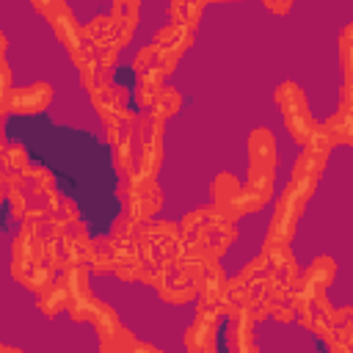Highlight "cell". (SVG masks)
Instances as JSON below:
<instances>
[{"instance_id": "cell-10", "label": "cell", "mask_w": 353, "mask_h": 353, "mask_svg": "<svg viewBox=\"0 0 353 353\" xmlns=\"http://www.w3.org/2000/svg\"><path fill=\"white\" fill-rule=\"evenodd\" d=\"M69 58H72V63L77 66V74H80L83 88L91 94V91L97 88L99 74H102V66H99V50H97V44L83 33L80 47H77L74 52H69Z\"/></svg>"}, {"instance_id": "cell-19", "label": "cell", "mask_w": 353, "mask_h": 353, "mask_svg": "<svg viewBox=\"0 0 353 353\" xmlns=\"http://www.w3.org/2000/svg\"><path fill=\"white\" fill-rule=\"evenodd\" d=\"M0 163H3V171H25L28 168V152H25V146L3 141Z\"/></svg>"}, {"instance_id": "cell-11", "label": "cell", "mask_w": 353, "mask_h": 353, "mask_svg": "<svg viewBox=\"0 0 353 353\" xmlns=\"http://www.w3.org/2000/svg\"><path fill=\"white\" fill-rule=\"evenodd\" d=\"M339 66H342V88H339V105L353 108V22L339 30Z\"/></svg>"}, {"instance_id": "cell-2", "label": "cell", "mask_w": 353, "mask_h": 353, "mask_svg": "<svg viewBox=\"0 0 353 353\" xmlns=\"http://www.w3.org/2000/svg\"><path fill=\"white\" fill-rule=\"evenodd\" d=\"M273 99H276V105H279V110H281V116H284V127H287V132L292 135V141L301 143V146L309 143L320 124L312 119L303 91H301L292 80H284V83L276 85Z\"/></svg>"}, {"instance_id": "cell-5", "label": "cell", "mask_w": 353, "mask_h": 353, "mask_svg": "<svg viewBox=\"0 0 353 353\" xmlns=\"http://www.w3.org/2000/svg\"><path fill=\"white\" fill-rule=\"evenodd\" d=\"M152 47H154V52H157L160 69H163L165 74H171L174 66L179 63V58L193 47V30L185 28V25H179V22H171V25H165L163 30L154 33Z\"/></svg>"}, {"instance_id": "cell-13", "label": "cell", "mask_w": 353, "mask_h": 353, "mask_svg": "<svg viewBox=\"0 0 353 353\" xmlns=\"http://www.w3.org/2000/svg\"><path fill=\"white\" fill-rule=\"evenodd\" d=\"M66 301H69V284H66V270H61L58 279L44 292H39V309L44 317H55L66 312Z\"/></svg>"}, {"instance_id": "cell-9", "label": "cell", "mask_w": 353, "mask_h": 353, "mask_svg": "<svg viewBox=\"0 0 353 353\" xmlns=\"http://www.w3.org/2000/svg\"><path fill=\"white\" fill-rule=\"evenodd\" d=\"M52 97L55 94H52V85L50 83H30V85L14 88L6 113H25V116L41 113V110H47L52 105Z\"/></svg>"}, {"instance_id": "cell-18", "label": "cell", "mask_w": 353, "mask_h": 353, "mask_svg": "<svg viewBox=\"0 0 353 353\" xmlns=\"http://www.w3.org/2000/svg\"><path fill=\"white\" fill-rule=\"evenodd\" d=\"M99 350H102V353H119V350H152V345L138 342V339H135V336L121 325L110 339L99 342Z\"/></svg>"}, {"instance_id": "cell-17", "label": "cell", "mask_w": 353, "mask_h": 353, "mask_svg": "<svg viewBox=\"0 0 353 353\" xmlns=\"http://www.w3.org/2000/svg\"><path fill=\"white\" fill-rule=\"evenodd\" d=\"M179 108H182V94H179L176 88H171V85H163V88L157 91V97H154L149 113H152L154 119L165 121V119H171Z\"/></svg>"}, {"instance_id": "cell-7", "label": "cell", "mask_w": 353, "mask_h": 353, "mask_svg": "<svg viewBox=\"0 0 353 353\" xmlns=\"http://www.w3.org/2000/svg\"><path fill=\"white\" fill-rule=\"evenodd\" d=\"M44 19L50 22L55 39H58L69 52H74V50L80 47V41H83V28H80V22L74 19V11H72L63 0H55V3L50 6V11L44 14Z\"/></svg>"}, {"instance_id": "cell-14", "label": "cell", "mask_w": 353, "mask_h": 353, "mask_svg": "<svg viewBox=\"0 0 353 353\" xmlns=\"http://www.w3.org/2000/svg\"><path fill=\"white\" fill-rule=\"evenodd\" d=\"M199 298L207 301V303H218L226 292V276L223 270L215 265V262H204V270H201V279H199Z\"/></svg>"}, {"instance_id": "cell-6", "label": "cell", "mask_w": 353, "mask_h": 353, "mask_svg": "<svg viewBox=\"0 0 353 353\" xmlns=\"http://www.w3.org/2000/svg\"><path fill=\"white\" fill-rule=\"evenodd\" d=\"M221 317V306L218 303H199L196 320L185 334V347L188 350H212L215 347V325Z\"/></svg>"}, {"instance_id": "cell-3", "label": "cell", "mask_w": 353, "mask_h": 353, "mask_svg": "<svg viewBox=\"0 0 353 353\" xmlns=\"http://www.w3.org/2000/svg\"><path fill=\"white\" fill-rule=\"evenodd\" d=\"M309 199H312L309 190L287 182L284 190L279 193L276 204H273V215H270V223H268L265 243H290L295 237L298 218H301V212H303Z\"/></svg>"}, {"instance_id": "cell-1", "label": "cell", "mask_w": 353, "mask_h": 353, "mask_svg": "<svg viewBox=\"0 0 353 353\" xmlns=\"http://www.w3.org/2000/svg\"><path fill=\"white\" fill-rule=\"evenodd\" d=\"M276 138L268 127H256L248 135V182L240 190L237 199V215H254L273 199V182H276Z\"/></svg>"}, {"instance_id": "cell-4", "label": "cell", "mask_w": 353, "mask_h": 353, "mask_svg": "<svg viewBox=\"0 0 353 353\" xmlns=\"http://www.w3.org/2000/svg\"><path fill=\"white\" fill-rule=\"evenodd\" d=\"M331 149H334V146L328 143V138H325L323 130L317 127V132L312 135V141L303 143V149H301V154H298V160H295V165H292L290 182L298 185V188H303V190H309V193L314 196L317 182H320V176H323V168H325V160H328V152H331Z\"/></svg>"}, {"instance_id": "cell-15", "label": "cell", "mask_w": 353, "mask_h": 353, "mask_svg": "<svg viewBox=\"0 0 353 353\" xmlns=\"http://www.w3.org/2000/svg\"><path fill=\"white\" fill-rule=\"evenodd\" d=\"M94 328H97V334H99V342H105V339H110L119 328H121V323H119V314L108 306V303H102V301H97L94 298V306H91V320H88Z\"/></svg>"}, {"instance_id": "cell-16", "label": "cell", "mask_w": 353, "mask_h": 353, "mask_svg": "<svg viewBox=\"0 0 353 353\" xmlns=\"http://www.w3.org/2000/svg\"><path fill=\"white\" fill-rule=\"evenodd\" d=\"M207 0H171V22H179L185 28H196L201 22Z\"/></svg>"}, {"instance_id": "cell-21", "label": "cell", "mask_w": 353, "mask_h": 353, "mask_svg": "<svg viewBox=\"0 0 353 353\" xmlns=\"http://www.w3.org/2000/svg\"><path fill=\"white\" fill-rule=\"evenodd\" d=\"M52 3H55V0H30V6H33V8L39 11V14H47Z\"/></svg>"}, {"instance_id": "cell-20", "label": "cell", "mask_w": 353, "mask_h": 353, "mask_svg": "<svg viewBox=\"0 0 353 353\" xmlns=\"http://www.w3.org/2000/svg\"><path fill=\"white\" fill-rule=\"evenodd\" d=\"M262 6H265L270 14H276V17H284V14L292 8V0H262Z\"/></svg>"}, {"instance_id": "cell-12", "label": "cell", "mask_w": 353, "mask_h": 353, "mask_svg": "<svg viewBox=\"0 0 353 353\" xmlns=\"http://www.w3.org/2000/svg\"><path fill=\"white\" fill-rule=\"evenodd\" d=\"M323 135L328 138L331 146H353V108L339 105L323 124Z\"/></svg>"}, {"instance_id": "cell-8", "label": "cell", "mask_w": 353, "mask_h": 353, "mask_svg": "<svg viewBox=\"0 0 353 353\" xmlns=\"http://www.w3.org/2000/svg\"><path fill=\"white\" fill-rule=\"evenodd\" d=\"M240 190H243V185H240V179L237 176H232V174H218L215 176V182L210 185V196H212V207H215V212H218V218L221 221H226V223H234L240 215H237V199H240Z\"/></svg>"}]
</instances>
